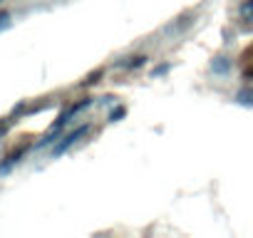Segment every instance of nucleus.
<instances>
[{"label":"nucleus","instance_id":"2","mask_svg":"<svg viewBox=\"0 0 253 238\" xmlns=\"http://www.w3.org/2000/svg\"><path fill=\"white\" fill-rule=\"evenodd\" d=\"M211 67H213V72H218V75H223V72H228V67H231V62H228V57H216Z\"/></svg>","mask_w":253,"mask_h":238},{"label":"nucleus","instance_id":"4","mask_svg":"<svg viewBox=\"0 0 253 238\" xmlns=\"http://www.w3.org/2000/svg\"><path fill=\"white\" fill-rule=\"evenodd\" d=\"M241 18L243 20H253V0H246L241 5Z\"/></svg>","mask_w":253,"mask_h":238},{"label":"nucleus","instance_id":"1","mask_svg":"<svg viewBox=\"0 0 253 238\" xmlns=\"http://www.w3.org/2000/svg\"><path fill=\"white\" fill-rule=\"evenodd\" d=\"M89 129H92L89 124H82V127H77V129H75V132H70V134H67V137H65L62 142H57V147L52 149V154H55V157L65 154V152H67V149H70V147H72L75 142H80V139H82L84 134H89Z\"/></svg>","mask_w":253,"mask_h":238},{"label":"nucleus","instance_id":"6","mask_svg":"<svg viewBox=\"0 0 253 238\" xmlns=\"http://www.w3.org/2000/svg\"><path fill=\"white\" fill-rule=\"evenodd\" d=\"M126 114V109L124 107H117V109H112V114H109V122H119V119Z\"/></svg>","mask_w":253,"mask_h":238},{"label":"nucleus","instance_id":"3","mask_svg":"<svg viewBox=\"0 0 253 238\" xmlns=\"http://www.w3.org/2000/svg\"><path fill=\"white\" fill-rule=\"evenodd\" d=\"M129 62H122V67H126V70H137V67H142L144 62H147V57L144 55H137V57H126Z\"/></svg>","mask_w":253,"mask_h":238},{"label":"nucleus","instance_id":"7","mask_svg":"<svg viewBox=\"0 0 253 238\" xmlns=\"http://www.w3.org/2000/svg\"><path fill=\"white\" fill-rule=\"evenodd\" d=\"M99 77H102V70H97V72L87 75V79H84L82 84H84V87H87V84H94V82H99Z\"/></svg>","mask_w":253,"mask_h":238},{"label":"nucleus","instance_id":"5","mask_svg":"<svg viewBox=\"0 0 253 238\" xmlns=\"http://www.w3.org/2000/svg\"><path fill=\"white\" fill-rule=\"evenodd\" d=\"M236 97H238L241 104H253V89H241Z\"/></svg>","mask_w":253,"mask_h":238},{"label":"nucleus","instance_id":"8","mask_svg":"<svg viewBox=\"0 0 253 238\" xmlns=\"http://www.w3.org/2000/svg\"><path fill=\"white\" fill-rule=\"evenodd\" d=\"M3 23H8V13H0V25Z\"/></svg>","mask_w":253,"mask_h":238}]
</instances>
